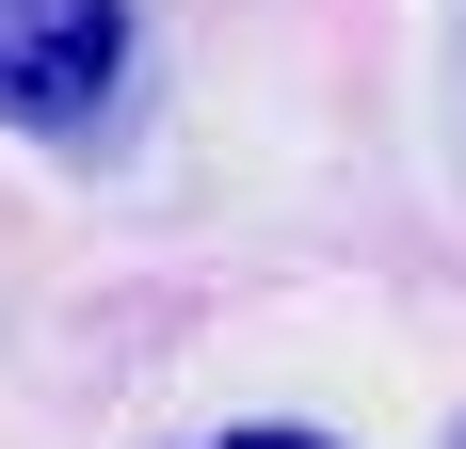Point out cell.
Masks as SVG:
<instances>
[{"instance_id": "6da1fadb", "label": "cell", "mask_w": 466, "mask_h": 449, "mask_svg": "<svg viewBox=\"0 0 466 449\" xmlns=\"http://www.w3.org/2000/svg\"><path fill=\"white\" fill-rule=\"evenodd\" d=\"M129 65V0H0V113L16 129H81Z\"/></svg>"}, {"instance_id": "7a4b0ae2", "label": "cell", "mask_w": 466, "mask_h": 449, "mask_svg": "<svg viewBox=\"0 0 466 449\" xmlns=\"http://www.w3.org/2000/svg\"><path fill=\"white\" fill-rule=\"evenodd\" d=\"M226 449H322V434H226Z\"/></svg>"}]
</instances>
